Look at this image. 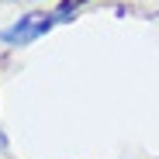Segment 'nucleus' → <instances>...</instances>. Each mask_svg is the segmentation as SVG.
<instances>
[{
	"mask_svg": "<svg viewBox=\"0 0 159 159\" xmlns=\"http://www.w3.org/2000/svg\"><path fill=\"white\" fill-rule=\"evenodd\" d=\"M52 24H56V21L45 17V14H28L21 24H14V28H7V31H0V38H4V42H17V45H21V42H31V38H38L42 31H48Z\"/></svg>",
	"mask_w": 159,
	"mask_h": 159,
	"instance_id": "obj_1",
	"label": "nucleus"
},
{
	"mask_svg": "<svg viewBox=\"0 0 159 159\" xmlns=\"http://www.w3.org/2000/svg\"><path fill=\"white\" fill-rule=\"evenodd\" d=\"M80 4H83V0H62V4H59V11L52 14V21H66V17H69V14H73Z\"/></svg>",
	"mask_w": 159,
	"mask_h": 159,
	"instance_id": "obj_2",
	"label": "nucleus"
}]
</instances>
